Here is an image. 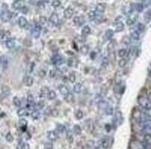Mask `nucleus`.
<instances>
[{
    "instance_id": "09e8293b",
    "label": "nucleus",
    "mask_w": 151,
    "mask_h": 149,
    "mask_svg": "<svg viewBox=\"0 0 151 149\" xmlns=\"http://www.w3.org/2000/svg\"><path fill=\"white\" fill-rule=\"evenodd\" d=\"M46 21H47V19L44 17V16H42V17H40V25H44V24H45L46 23Z\"/></svg>"
},
{
    "instance_id": "8fccbe9b",
    "label": "nucleus",
    "mask_w": 151,
    "mask_h": 149,
    "mask_svg": "<svg viewBox=\"0 0 151 149\" xmlns=\"http://www.w3.org/2000/svg\"><path fill=\"white\" fill-rule=\"evenodd\" d=\"M6 139H7L8 142H12L14 138H13V136H12V134H11L10 132H9V133H7V135H6Z\"/></svg>"
},
{
    "instance_id": "603ef678",
    "label": "nucleus",
    "mask_w": 151,
    "mask_h": 149,
    "mask_svg": "<svg viewBox=\"0 0 151 149\" xmlns=\"http://www.w3.org/2000/svg\"><path fill=\"white\" fill-rule=\"evenodd\" d=\"M45 74H46V72H45V70H39V72H38V75H39L40 77H42V78L44 77Z\"/></svg>"
},
{
    "instance_id": "49530a36",
    "label": "nucleus",
    "mask_w": 151,
    "mask_h": 149,
    "mask_svg": "<svg viewBox=\"0 0 151 149\" xmlns=\"http://www.w3.org/2000/svg\"><path fill=\"white\" fill-rule=\"evenodd\" d=\"M80 50H81V52L83 54H86L88 52V50H89V47H88V45H83Z\"/></svg>"
},
{
    "instance_id": "393cba45",
    "label": "nucleus",
    "mask_w": 151,
    "mask_h": 149,
    "mask_svg": "<svg viewBox=\"0 0 151 149\" xmlns=\"http://www.w3.org/2000/svg\"><path fill=\"white\" fill-rule=\"evenodd\" d=\"M56 131H58V132H64L65 131V126L64 125H62V124H57V126H56Z\"/></svg>"
},
{
    "instance_id": "7c9ffc66",
    "label": "nucleus",
    "mask_w": 151,
    "mask_h": 149,
    "mask_svg": "<svg viewBox=\"0 0 151 149\" xmlns=\"http://www.w3.org/2000/svg\"><path fill=\"white\" fill-rule=\"evenodd\" d=\"M118 65H119L120 68H124L126 65H127V59L126 58H121L120 60L119 61V63H118Z\"/></svg>"
},
{
    "instance_id": "5701e85b",
    "label": "nucleus",
    "mask_w": 151,
    "mask_h": 149,
    "mask_svg": "<svg viewBox=\"0 0 151 149\" xmlns=\"http://www.w3.org/2000/svg\"><path fill=\"white\" fill-rule=\"evenodd\" d=\"M6 45L8 46V48H13L14 46H15V41H14V39H9L7 42H6Z\"/></svg>"
},
{
    "instance_id": "37998d69",
    "label": "nucleus",
    "mask_w": 151,
    "mask_h": 149,
    "mask_svg": "<svg viewBox=\"0 0 151 149\" xmlns=\"http://www.w3.org/2000/svg\"><path fill=\"white\" fill-rule=\"evenodd\" d=\"M135 22V18H129V19H127V21H126V23H127V25H129V26H132L133 23Z\"/></svg>"
},
{
    "instance_id": "473e14b6",
    "label": "nucleus",
    "mask_w": 151,
    "mask_h": 149,
    "mask_svg": "<svg viewBox=\"0 0 151 149\" xmlns=\"http://www.w3.org/2000/svg\"><path fill=\"white\" fill-rule=\"evenodd\" d=\"M141 113L147 116V117H151V109H147V108H142L141 109Z\"/></svg>"
},
{
    "instance_id": "412c9836",
    "label": "nucleus",
    "mask_w": 151,
    "mask_h": 149,
    "mask_svg": "<svg viewBox=\"0 0 151 149\" xmlns=\"http://www.w3.org/2000/svg\"><path fill=\"white\" fill-rule=\"evenodd\" d=\"M144 4H142V3H136L135 5H134V9L137 11V12H142L143 9H144Z\"/></svg>"
},
{
    "instance_id": "aec40b11",
    "label": "nucleus",
    "mask_w": 151,
    "mask_h": 149,
    "mask_svg": "<svg viewBox=\"0 0 151 149\" xmlns=\"http://www.w3.org/2000/svg\"><path fill=\"white\" fill-rule=\"evenodd\" d=\"M141 131H142V133H143V134L150 135L151 136V128L150 127H142Z\"/></svg>"
},
{
    "instance_id": "423d86ee",
    "label": "nucleus",
    "mask_w": 151,
    "mask_h": 149,
    "mask_svg": "<svg viewBox=\"0 0 151 149\" xmlns=\"http://www.w3.org/2000/svg\"><path fill=\"white\" fill-rule=\"evenodd\" d=\"M58 90H59V92H60V94L61 95H63V96H67L69 93H70V91H69V89H68V87L64 84H60L58 86Z\"/></svg>"
},
{
    "instance_id": "5fc2aeb1",
    "label": "nucleus",
    "mask_w": 151,
    "mask_h": 149,
    "mask_svg": "<svg viewBox=\"0 0 151 149\" xmlns=\"http://www.w3.org/2000/svg\"><path fill=\"white\" fill-rule=\"evenodd\" d=\"M73 62H74V59H73V58H70V59L68 60V65H69V66H74Z\"/></svg>"
},
{
    "instance_id": "bf43d9fd",
    "label": "nucleus",
    "mask_w": 151,
    "mask_h": 149,
    "mask_svg": "<svg viewBox=\"0 0 151 149\" xmlns=\"http://www.w3.org/2000/svg\"><path fill=\"white\" fill-rule=\"evenodd\" d=\"M95 57H96V53H95V52H92V53H91V58L94 59Z\"/></svg>"
},
{
    "instance_id": "69168bd1",
    "label": "nucleus",
    "mask_w": 151,
    "mask_h": 149,
    "mask_svg": "<svg viewBox=\"0 0 151 149\" xmlns=\"http://www.w3.org/2000/svg\"><path fill=\"white\" fill-rule=\"evenodd\" d=\"M150 76H151V71H150Z\"/></svg>"
},
{
    "instance_id": "b1692460",
    "label": "nucleus",
    "mask_w": 151,
    "mask_h": 149,
    "mask_svg": "<svg viewBox=\"0 0 151 149\" xmlns=\"http://www.w3.org/2000/svg\"><path fill=\"white\" fill-rule=\"evenodd\" d=\"M136 31L138 32H142L145 31V25L143 24V23H141V22H138L137 24H136V29H135Z\"/></svg>"
},
{
    "instance_id": "0e129e2a",
    "label": "nucleus",
    "mask_w": 151,
    "mask_h": 149,
    "mask_svg": "<svg viewBox=\"0 0 151 149\" xmlns=\"http://www.w3.org/2000/svg\"><path fill=\"white\" fill-rule=\"evenodd\" d=\"M106 127H107V131H110V130H109V129H110V127H109V126H108V125H107Z\"/></svg>"
},
{
    "instance_id": "bb28decb",
    "label": "nucleus",
    "mask_w": 151,
    "mask_h": 149,
    "mask_svg": "<svg viewBox=\"0 0 151 149\" xmlns=\"http://www.w3.org/2000/svg\"><path fill=\"white\" fill-rule=\"evenodd\" d=\"M75 117L77 119H82L84 118V112L81 110V109H78L76 110L75 112Z\"/></svg>"
},
{
    "instance_id": "f03ea898",
    "label": "nucleus",
    "mask_w": 151,
    "mask_h": 149,
    "mask_svg": "<svg viewBox=\"0 0 151 149\" xmlns=\"http://www.w3.org/2000/svg\"><path fill=\"white\" fill-rule=\"evenodd\" d=\"M51 63L55 66H59L62 64V57L59 55H55L54 57L51 58Z\"/></svg>"
},
{
    "instance_id": "a19ab883",
    "label": "nucleus",
    "mask_w": 151,
    "mask_h": 149,
    "mask_svg": "<svg viewBox=\"0 0 151 149\" xmlns=\"http://www.w3.org/2000/svg\"><path fill=\"white\" fill-rule=\"evenodd\" d=\"M1 64H2L3 69H7V67H8V59H7V57H2Z\"/></svg>"
},
{
    "instance_id": "20e7f679",
    "label": "nucleus",
    "mask_w": 151,
    "mask_h": 149,
    "mask_svg": "<svg viewBox=\"0 0 151 149\" xmlns=\"http://www.w3.org/2000/svg\"><path fill=\"white\" fill-rule=\"evenodd\" d=\"M49 21H50V22H51L52 24L58 25V22H59V19H58V14H57V13H52L51 16H50V18H49Z\"/></svg>"
},
{
    "instance_id": "a18cd8bd",
    "label": "nucleus",
    "mask_w": 151,
    "mask_h": 149,
    "mask_svg": "<svg viewBox=\"0 0 151 149\" xmlns=\"http://www.w3.org/2000/svg\"><path fill=\"white\" fill-rule=\"evenodd\" d=\"M116 119L117 120H119V124H120L121 122H122V120H123V118H122V116H121V113L118 111L117 112V115H116Z\"/></svg>"
},
{
    "instance_id": "de8ad7c7",
    "label": "nucleus",
    "mask_w": 151,
    "mask_h": 149,
    "mask_svg": "<svg viewBox=\"0 0 151 149\" xmlns=\"http://www.w3.org/2000/svg\"><path fill=\"white\" fill-rule=\"evenodd\" d=\"M69 80H70V82H71V83H74L76 80V76L75 74L73 73V72H71V74H70V77H69Z\"/></svg>"
},
{
    "instance_id": "0eeeda50",
    "label": "nucleus",
    "mask_w": 151,
    "mask_h": 149,
    "mask_svg": "<svg viewBox=\"0 0 151 149\" xmlns=\"http://www.w3.org/2000/svg\"><path fill=\"white\" fill-rule=\"evenodd\" d=\"M17 114H18V116H20V117H25V116H28V115H29V111L27 110L26 107H21V108L18 110Z\"/></svg>"
},
{
    "instance_id": "6e6552de",
    "label": "nucleus",
    "mask_w": 151,
    "mask_h": 149,
    "mask_svg": "<svg viewBox=\"0 0 151 149\" xmlns=\"http://www.w3.org/2000/svg\"><path fill=\"white\" fill-rule=\"evenodd\" d=\"M73 15V9L71 8H68L64 11V17L66 19H71Z\"/></svg>"
},
{
    "instance_id": "dca6fc26",
    "label": "nucleus",
    "mask_w": 151,
    "mask_h": 149,
    "mask_svg": "<svg viewBox=\"0 0 151 149\" xmlns=\"http://www.w3.org/2000/svg\"><path fill=\"white\" fill-rule=\"evenodd\" d=\"M72 132L76 134V135H79V134H81V132H82V128L81 126H79L78 124H75L74 126H73V129H72Z\"/></svg>"
},
{
    "instance_id": "9d476101",
    "label": "nucleus",
    "mask_w": 151,
    "mask_h": 149,
    "mask_svg": "<svg viewBox=\"0 0 151 149\" xmlns=\"http://www.w3.org/2000/svg\"><path fill=\"white\" fill-rule=\"evenodd\" d=\"M101 146H102V148L104 149L108 148V146H109V139L108 137H105V138L102 139V141H101Z\"/></svg>"
},
{
    "instance_id": "58836bf2",
    "label": "nucleus",
    "mask_w": 151,
    "mask_h": 149,
    "mask_svg": "<svg viewBox=\"0 0 151 149\" xmlns=\"http://www.w3.org/2000/svg\"><path fill=\"white\" fill-rule=\"evenodd\" d=\"M44 149H53V144L51 143V142H45L44 144Z\"/></svg>"
},
{
    "instance_id": "c9c22d12",
    "label": "nucleus",
    "mask_w": 151,
    "mask_h": 149,
    "mask_svg": "<svg viewBox=\"0 0 151 149\" xmlns=\"http://www.w3.org/2000/svg\"><path fill=\"white\" fill-rule=\"evenodd\" d=\"M67 139L70 143H72L73 142V135H72V132L71 131H67Z\"/></svg>"
},
{
    "instance_id": "2eb2a0df",
    "label": "nucleus",
    "mask_w": 151,
    "mask_h": 149,
    "mask_svg": "<svg viewBox=\"0 0 151 149\" xmlns=\"http://www.w3.org/2000/svg\"><path fill=\"white\" fill-rule=\"evenodd\" d=\"M104 112H105L106 115L111 116V115L113 114V107L110 106V105H108V106H106V108L104 109Z\"/></svg>"
},
{
    "instance_id": "4be33fe9",
    "label": "nucleus",
    "mask_w": 151,
    "mask_h": 149,
    "mask_svg": "<svg viewBox=\"0 0 151 149\" xmlns=\"http://www.w3.org/2000/svg\"><path fill=\"white\" fill-rule=\"evenodd\" d=\"M47 98L49 99V100H54L55 98H56V96H57V95H56V92L55 91H53V90H49V92H48V94H47Z\"/></svg>"
},
{
    "instance_id": "13d9d810",
    "label": "nucleus",
    "mask_w": 151,
    "mask_h": 149,
    "mask_svg": "<svg viewBox=\"0 0 151 149\" xmlns=\"http://www.w3.org/2000/svg\"><path fill=\"white\" fill-rule=\"evenodd\" d=\"M27 100H28V103H32V96H31V95H30V96H28Z\"/></svg>"
},
{
    "instance_id": "f8f14e48",
    "label": "nucleus",
    "mask_w": 151,
    "mask_h": 149,
    "mask_svg": "<svg viewBox=\"0 0 151 149\" xmlns=\"http://www.w3.org/2000/svg\"><path fill=\"white\" fill-rule=\"evenodd\" d=\"M73 22L75 23L76 25H82L84 23V18L82 16H76L73 18Z\"/></svg>"
},
{
    "instance_id": "e2e57ef3",
    "label": "nucleus",
    "mask_w": 151,
    "mask_h": 149,
    "mask_svg": "<svg viewBox=\"0 0 151 149\" xmlns=\"http://www.w3.org/2000/svg\"><path fill=\"white\" fill-rule=\"evenodd\" d=\"M124 43H126V44H129V43H130L127 37H125V38H124Z\"/></svg>"
},
{
    "instance_id": "4d7b16f0",
    "label": "nucleus",
    "mask_w": 151,
    "mask_h": 149,
    "mask_svg": "<svg viewBox=\"0 0 151 149\" xmlns=\"http://www.w3.org/2000/svg\"><path fill=\"white\" fill-rule=\"evenodd\" d=\"M23 149H30V145L26 143H23Z\"/></svg>"
},
{
    "instance_id": "052dcab7",
    "label": "nucleus",
    "mask_w": 151,
    "mask_h": 149,
    "mask_svg": "<svg viewBox=\"0 0 151 149\" xmlns=\"http://www.w3.org/2000/svg\"><path fill=\"white\" fill-rule=\"evenodd\" d=\"M22 12H23V13H27V12H28V9H27V8H25V7H24V8H22Z\"/></svg>"
},
{
    "instance_id": "f3484780",
    "label": "nucleus",
    "mask_w": 151,
    "mask_h": 149,
    "mask_svg": "<svg viewBox=\"0 0 151 149\" xmlns=\"http://www.w3.org/2000/svg\"><path fill=\"white\" fill-rule=\"evenodd\" d=\"M82 89H83V85L82 83H76L74 86H73V91L75 92V93H81V91H82Z\"/></svg>"
},
{
    "instance_id": "1a4fd4ad",
    "label": "nucleus",
    "mask_w": 151,
    "mask_h": 149,
    "mask_svg": "<svg viewBox=\"0 0 151 149\" xmlns=\"http://www.w3.org/2000/svg\"><path fill=\"white\" fill-rule=\"evenodd\" d=\"M131 38L134 41H138L140 39V32H138L136 30H133L131 32Z\"/></svg>"
},
{
    "instance_id": "9b49d317",
    "label": "nucleus",
    "mask_w": 151,
    "mask_h": 149,
    "mask_svg": "<svg viewBox=\"0 0 151 149\" xmlns=\"http://www.w3.org/2000/svg\"><path fill=\"white\" fill-rule=\"evenodd\" d=\"M18 23H19L20 27L25 28V27L27 26V24H28V21H27V20H26L24 17H21V18L19 19V21H18Z\"/></svg>"
},
{
    "instance_id": "ea45409f",
    "label": "nucleus",
    "mask_w": 151,
    "mask_h": 149,
    "mask_svg": "<svg viewBox=\"0 0 151 149\" xmlns=\"http://www.w3.org/2000/svg\"><path fill=\"white\" fill-rule=\"evenodd\" d=\"M22 7V2H21V1H19V0L15 1V2H14V4H13V8H14V9H21Z\"/></svg>"
},
{
    "instance_id": "c85d7f7f",
    "label": "nucleus",
    "mask_w": 151,
    "mask_h": 149,
    "mask_svg": "<svg viewBox=\"0 0 151 149\" xmlns=\"http://www.w3.org/2000/svg\"><path fill=\"white\" fill-rule=\"evenodd\" d=\"M40 116H41V114L38 110H33L32 112V117L33 119H38L40 118Z\"/></svg>"
},
{
    "instance_id": "3c124183",
    "label": "nucleus",
    "mask_w": 151,
    "mask_h": 149,
    "mask_svg": "<svg viewBox=\"0 0 151 149\" xmlns=\"http://www.w3.org/2000/svg\"><path fill=\"white\" fill-rule=\"evenodd\" d=\"M19 122H20V125H21L22 128H24L25 126H26V125H27V121H26V120H25L24 118H22V119H20V121H19Z\"/></svg>"
},
{
    "instance_id": "6ab92c4d",
    "label": "nucleus",
    "mask_w": 151,
    "mask_h": 149,
    "mask_svg": "<svg viewBox=\"0 0 151 149\" xmlns=\"http://www.w3.org/2000/svg\"><path fill=\"white\" fill-rule=\"evenodd\" d=\"M13 104H14V106H17V107H21V106H22V101H21V99H20L18 96H15V97L13 98Z\"/></svg>"
},
{
    "instance_id": "e433bc0d",
    "label": "nucleus",
    "mask_w": 151,
    "mask_h": 149,
    "mask_svg": "<svg viewBox=\"0 0 151 149\" xmlns=\"http://www.w3.org/2000/svg\"><path fill=\"white\" fill-rule=\"evenodd\" d=\"M108 66V57H104L101 61V67L102 68H107Z\"/></svg>"
},
{
    "instance_id": "f257e3e1",
    "label": "nucleus",
    "mask_w": 151,
    "mask_h": 149,
    "mask_svg": "<svg viewBox=\"0 0 151 149\" xmlns=\"http://www.w3.org/2000/svg\"><path fill=\"white\" fill-rule=\"evenodd\" d=\"M138 103L142 108H147V109H151V100L148 99L146 96H140L138 98Z\"/></svg>"
},
{
    "instance_id": "c756f323",
    "label": "nucleus",
    "mask_w": 151,
    "mask_h": 149,
    "mask_svg": "<svg viewBox=\"0 0 151 149\" xmlns=\"http://www.w3.org/2000/svg\"><path fill=\"white\" fill-rule=\"evenodd\" d=\"M97 104H98V107H99L100 109H101V108H102V109H105V108H106V106L108 105L107 102H105V101H103V100H100Z\"/></svg>"
},
{
    "instance_id": "2f4dec72",
    "label": "nucleus",
    "mask_w": 151,
    "mask_h": 149,
    "mask_svg": "<svg viewBox=\"0 0 151 149\" xmlns=\"http://www.w3.org/2000/svg\"><path fill=\"white\" fill-rule=\"evenodd\" d=\"M91 32V29H90V27L89 26H84V28H83V30H82V33H83V35H87V34H89Z\"/></svg>"
},
{
    "instance_id": "ddd939ff",
    "label": "nucleus",
    "mask_w": 151,
    "mask_h": 149,
    "mask_svg": "<svg viewBox=\"0 0 151 149\" xmlns=\"http://www.w3.org/2000/svg\"><path fill=\"white\" fill-rule=\"evenodd\" d=\"M124 29V24L121 21H117L115 24V31L116 32H121Z\"/></svg>"
},
{
    "instance_id": "864d4df0",
    "label": "nucleus",
    "mask_w": 151,
    "mask_h": 149,
    "mask_svg": "<svg viewBox=\"0 0 151 149\" xmlns=\"http://www.w3.org/2000/svg\"><path fill=\"white\" fill-rule=\"evenodd\" d=\"M55 75H56V69L51 70L50 72H49V76H50L51 78H55Z\"/></svg>"
},
{
    "instance_id": "680f3d73",
    "label": "nucleus",
    "mask_w": 151,
    "mask_h": 149,
    "mask_svg": "<svg viewBox=\"0 0 151 149\" xmlns=\"http://www.w3.org/2000/svg\"><path fill=\"white\" fill-rule=\"evenodd\" d=\"M38 5H39V7H42V8H44V3H43V1L39 2V3H38Z\"/></svg>"
},
{
    "instance_id": "a878e982",
    "label": "nucleus",
    "mask_w": 151,
    "mask_h": 149,
    "mask_svg": "<svg viewBox=\"0 0 151 149\" xmlns=\"http://www.w3.org/2000/svg\"><path fill=\"white\" fill-rule=\"evenodd\" d=\"M1 91H2V93L5 94V95H9V94L10 93V89H9V87L7 86V85H3V86L1 87Z\"/></svg>"
},
{
    "instance_id": "39448f33",
    "label": "nucleus",
    "mask_w": 151,
    "mask_h": 149,
    "mask_svg": "<svg viewBox=\"0 0 151 149\" xmlns=\"http://www.w3.org/2000/svg\"><path fill=\"white\" fill-rule=\"evenodd\" d=\"M23 83L26 86H32L33 83V78L32 76H25L23 79Z\"/></svg>"
},
{
    "instance_id": "338daca9",
    "label": "nucleus",
    "mask_w": 151,
    "mask_h": 149,
    "mask_svg": "<svg viewBox=\"0 0 151 149\" xmlns=\"http://www.w3.org/2000/svg\"><path fill=\"white\" fill-rule=\"evenodd\" d=\"M142 1H145V0H142Z\"/></svg>"
},
{
    "instance_id": "a211bd4d",
    "label": "nucleus",
    "mask_w": 151,
    "mask_h": 149,
    "mask_svg": "<svg viewBox=\"0 0 151 149\" xmlns=\"http://www.w3.org/2000/svg\"><path fill=\"white\" fill-rule=\"evenodd\" d=\"M65 100L68 103H73L74 102V96L71 93H69L67 96H65Z\"/></svg>"
},
{
    "instance_id": "6e6d98bb",
    "label": "nucleus",
    "mask_w": 151,
    "mask_h": 149,
    "mask_svg": "<svg viewBox=\"0 0 151 149\" xmlns=\"http://www.w3.org/2000/svg\"><path fill=\"white\" fill-rule=\"evenodd\" d=\"M17 149H23V143L22 142L19 143V145H17Z\"/></svg>"
},
{
    "instance_id": "c03bdc74",
    "label": "nucleus",
    "mask_w": 151,
    "mask_h": 149,
    "mask_svg": "<svg viewBox=\"0 0 151 149\" xmlns=\"http://www.w3.org/2000/svg\"><path fill=\"white\" fill-rule=\"evenodd\" d=\"M32 35L34 37V38H38V37H39V35H40V31L33 29V30H32Z\"/></svg>"
},
{
    "instance_id": "7ed1b4c3",
    "label": "nucleus",
    "mask_w": 151,
    "mask_h": 149,
    "mask_svg": "<svg viewBox=\"0 0 151 149\" xmlns=\"http://www.w3.org/2000/svg\"><path fill=\"white\" fill-rule=\"evenodd\" d=\"M47 138L49 141L54 142L58 139V132L56 131H47Z\"/></svg>"
},
{
    "instance_id": "79ce46f5",
    "label": "nucleus",
    "mask_w": 151,
    "mask_h": 149,
    "mask_svg": "<svg viewBox=\"0 0 151 149\" xmlns=\"http://www.w3.org/2000/svg\"><path fill=\"white\" fill-rule=\"evenodd\" d=\"M62 77V72L60 70L58 69H56V75H55V78L56 79H60Z\"/></svg>"
},
{
    "instance_id": "4468645a",
    "label": "nucleus",
    "mask_w": 151,
    "mask_h": 149,
    "mask_svg": "<svg viewBox=\"0 0 151 149\" xmlns=\"http://www.w3.org/2000/svg\"><path fill=\"white\" fill-rule=\"evenodd\" d=\"M106 4L105 3H98L97 5V11L98 12H100V13H102V12H104L105 9H106Z\"/></svg>"
},
{
    "instance_id": "72a5a7b5",
    "label": "nucleus",
    "mask_w": 151,
    "mask_h": 149,
    "mask_svg": "<svg viewBox=\"0 0 151 149\" xmlns=\"http://www.w3.org/2000/svg\"><path fill=\"white\" fill-rule=\"evenodd\" d=\"M118 55H119V57H120L121 58H123L125 56H127V50H126V49H124V48L120 49L119 52H118Z\"/></svg>"
},
{
    "instance_id": "cd10ccee",
    "label": "nucleus",
    "mask_w": 151,
    "mask_h": 149,
    "mask_svg": "<svg viewBox=\"0 0 151 149\" xmlns=\"http://www.w3.org/2000/svg\"><path fill=\"white\" fill-rule=\"evenodd\" d=\"M97 16V11L90 10L89 12H88V17H89V19H90V20H95Z\"/></svg>"
},
{
    "instance_id": "f704fd0d",
    "label": "nucleus",
    "mask_w": 151,
    "mask_h": 149,
    "mask_svg": "<svg viewBox=\"0 0 151 149\" xmlns=\"http://www.w3.org/2000/svg\"><path fill=\"white\" fill-rule=\"evenodd\" d=\"M106 37L108 38V39H111L112 37H113V35H114V32L112 31V30H110V29H108L106 31Z\"/></svg>"
},
{
    "instance_id": "4c0bfd02",
    "label": "nucleus",
    "mask_w": 151,
    "mask_h": 149,
    "mask_svg": "<svg viewBox=\"0 0 151 149\" xmlns=\"http://www.w3.org/2000/svg\"><path fill=\"white\" fill-rule=\"evenodd\" d=\"M51 5H52V7H53V8H58V7H60L61 2H60L59 0H52Z\"/></svg>"
}]
</instances>
